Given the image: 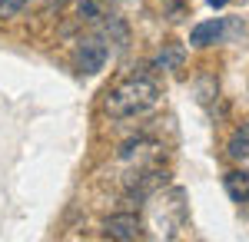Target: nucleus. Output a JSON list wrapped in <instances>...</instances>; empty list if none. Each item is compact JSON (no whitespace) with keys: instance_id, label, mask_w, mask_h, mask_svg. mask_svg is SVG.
Listing matches in <instances>:
<instances>
[{"instance_id":"4","label":"nucleus","mask_w":249,"mask_h":242,"mask_svg":"<svg viewBox=\"0 0 249 242\" xmlns=\"http://www.w3.org/2000/svg\"><path fill=\"white\" fill-rule=\"evenodd\" d=\"M110 17H113V0H77V23L100 27Z\"/></svg>"},{"instance_id":"6","label":"nucleus","mask_w":249,"mask_h":242,"mask_svg":"<svg viewBox=\"0 0 249 242\" xmlns=\"http://www.w3.org/2000/svg\"><path fill=\"white\" fill-rule=\"evenodd\" d=\"M226 192H230L232 203H246L249 199V173H243V169L226 173Z\"/></svg>"},{"instance_id":"10","label":"nucleus","mask_w":249,"mask_h":242,"mask_svg":"<svg viewBox=\"0 0 249 242\" xmlns=\"http://www.w3.org/2000/svg\"><path fill=\"white\" fill-rule=\"evenodd\" d=\"M239 206H243V212H246V216H249V199H246V203H239Z\"/></svg>"},{"instance_id":"3","label":"nucleus","mask_w":249,"mask_h":242,"mask_svg":"<svg viewBox=\"0 0 249 242\" xmlns=\"http://www.w3.org/2000/svg\"><path fill=\"white\" fill-rule=\"evenodd\" d=\"M103 232L110 239H120V242H130V239H140V219L133 212H116L103 223Z\"/></svg>"},{"instance_id":"9","label":"nucleus","mask_w":249,"mask_h":242,"mask_svg":"<svg viewBox=\"0 0 249 242\" xmlns=\"http://www.w3.org/2000/svg\"><path fill=\"white\" fill-rule=\"evenodd\" d=\"M67 3H70V0H43V10H47V14H53V10H63Z\"/></svg>"},{"instance_id":"5","label":"nucleus","mask_w":249,"mask_h":242,"mask_svg":"<svg viewBox=\"0 0 249 242\" xmlns=\"http://www.w3.org/2000/svg\"><path fill=\"white\" fill-rule=\"evenodd\" d=\"M223 37V20H206V23H196L190 30V43L193 47H210Z\"/></svg>"},{"instance_id":"11","label":"nucleus","mask_w":249,"mask_h":242,"mask_svg":"<svg viewBox=\"0 0 249 242\" xmlns=\"http://www.w3.org/2000/svg\"><path fill=\"white\" fill-rule=\"evenodd\" d=\"M210 3H213V7H223V3H226V0H210Z\"/></svg>"},{"instance_id":"1","label":"nucleus","mask_w":249,"mask_h":242,"mask_svg":"<svg viewBox=\"0 0 249 242\" xmlns=\"http://www.w3.org/2000/svg\"><path fill=\"white\" fill-rule=\"evenodd\" d=\"M156 103H160V83L146 73H133L107 93L103 110L110 120H130V116H143L146 110H153Z\"/></svg>"},{"instance_id":"7","label":"nucleus","mask_w":249,"mask_h":242,"mask_svg":"<svg viewBox=\"0 0 249 242\" xmlns=\"http://www.w3.org/2000/svg\"><path fill=\"white\" fill-rule=\"evenodd\" d=\"M230 156L232 159H246L249 156V123L230 136Z\"/></svg>"},{"instance_id":"2","label":"nucleus","mask_w":249,"mask_h":242,"mask_svg":"<svg viewBox=\"0 0 249 242\" xmlns=\"http://www.w3.org/2000/svg\"><path fill=\"white\" fill-rule=\"evenodd\" d=\"M107 60H110V47H107V37H87V40H80V47H77V70L80 73H87V76H93L100 73L103 67H107Z\"/></svg>"},{"instance_id":"8","label":"nucleus","mask_w":249,"mask_h":242,"mask_svg":"<svg viewBox=\"0 0 249 242\" xmlns=\"http://www.w3.org/2000/svg\"><path fill=\"white\" fill-rule=\"evenodd\" d=\"M30 0H0V20H10V17H17L20 10L27 7Z\"/></svg>"}]
</instances>
